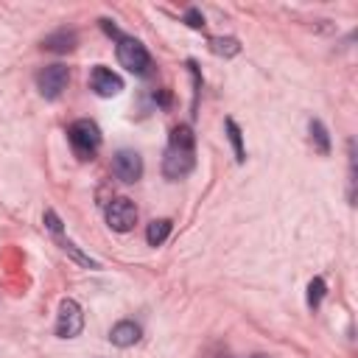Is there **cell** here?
<instances>
[{
  "mask_svg": "<svg viewBox=\"0 0 358 358\" xmlns=\"http://www.w3.org/2000/svg\"><path fill=\"white\" fill-rule=\"evenodd\" d=\"M193 145H196V137H193L190 126H176L171 131V143L162 157V173L168 179H182L193 171V165H196Z\"/></svg>",
  "mask_w": 358,
  "mask_h": 358,
  "instance_id": "cell-1",
  "label": "cell"
},
{
  "mask_svg": "<svg viewBox=\"0 0 358 358\" xmlns=\"http://www.w3.org/2000/svg\"><path fill=\"white\" fill-rule=\"evenodd\" d=\"M67 137H70V145L78 159H90L101 145V129L92 120H76L67 129Z\"/></svg>",
  "mask_w": 358,
  "mask_h": 358,
  "instance_id": "cell-2",
  "label": "cell"
},
{
  "mask_svg": "<svg viewBox=\"0 0 358 358\" xmlns=\"http://www.w3.org/2000/svg\"><path fill=\"white\" fill-rule=\"evenodd\" d=\"M117 62L134 76H145L148 67H151V56H148L145 45L137 42L134 36H120L117 39Z\"/></svg>",
  "mask_w": 358,
  "mask_h": 358,
  "instance_id": "cell-3",
  "label": "cell"
},
{
  "mask_svg": "<svg viewBox=\"0 0 358 358\" xmlns=\"http://www.w3.org/2000/svg\"><path fill=\"white\" fill-rule=\"evenodd\" d=\"M84 327V310L76 299H62L59 316H56V336L59 338H76Z\"/></svg>",
  "mask_w": 358,
  "mask_h": 358,
  "instance_id": "cell-4",
  "label": "cell"
},
{
  "mask_svg": "<svg viewBox=\"0 0 358 358\" xmlns=\"http://www.w3.org/2000/svg\"><path fill=\"white\" fill-rule=\"evenodd\" d=\"M67 81H70V73H67L64 64H48V67L39 70V76H36V87H39L42 98H50V101L64 92Z\"/></svg>",
  "mask_w": 358,
  "mask_h": 358,
  "instance_id": "cell-5",
  "label": "cell"
},
{
  "mask_svg": "<svg viewBox=\"0 0 358 358\" xmlns=\"http://www.w3.org/2000/svg\"><path fill=\"white\" fill-rule=\"evenodd\" d=\"M106 224L115 229V232H129L134 224H137V207L134 201L129 199H112L106 204Z\"/></svg>",
  "mask_w": 358,
  "mask_h": 358,
  "instance_id": "cell-6",
  "label": "cell"
},
{
  "mask_svg": "<svg viewBox=\"0 0 358 358\" xmlns=\"http://www.w3.org/2000/svg\"><path fill=\"white\" fill-rule=\"evenodd\" d=\"M112 173L126 185L137 182L143 176V157L137 151H131V148H120L115 154V159H112Z\"/></svg>",
  "mask_w": 358,
  "mask_h": 358,
  "instance_id": "cell-7",
  "label": "cell"
},
{
  "mask_svg": "<svg viewBox=\"0 0 358 358\" xmlns=\"http://www.w3.org/2000/svg\"><path fill=\"white\" fill-rule=\"evenodd\" d=\"M90 87H92V90H95L101 98H112V95H117V92L123 90V78H120L117 73H112L109 67L98 64V67H92Z\"/></svg>",
  "mask_w": 358,
  "mask_h": 358,
  "instance_id": "cell-8",
  "label": "cell"
},
{
  "mask_svg": "<svg viewBox=\"0 0 358 358\" xmlns=\"http://www.w3.org/2000/svg\"><path fill=\"white\" fill-rule=\"evenodd\" d=\"M76 45H78V34H76V31H67V28L53 31V34H48V36L42 39V48L50 50V53H67V50H73Z\"/></svg>",
  "mask_w": 358,
  "mask_h": 358,
  "instance_id": "cell-9",
  "label": "cell"
},
{
  "mask_svg": "<svg viewBox=\"0 0 358 358\" xmlns=\"http://www.w3.org/2000/svg\"><path fill=\"white\" fill-rule=\"evenodd\" d=\"M140 324L137 322H129V319H123V322H117L115 327H112V333H109V341L115 344V347H131V344H137L140 341Z\"/></svg>",
  "mask_w": 358,
  "mask_h": 358,
  "instance_id": "cell-10",
  "label": "cell"
},
{
  "mask_svg": "<svg viewBox=\"0 0 358 358\" xmlns=\"http://www.w3.org/2000/svg\"><path fill=\"white\" fill-rule=\"evenodd\" d=\"M168 235H171V221H168V218H157V221H151L148 229H145V241H148L151 246H159Z\"/></svg>",
  "mask_w": 358,
  "mask_h": 358,
  "instance_id": "cell-11",
  "label": "cell"
},
{
  "mask_svg": "<svg viewBox=\"0 0 358 358\" xmlns=\"http://www.w3.org/2000/svg\"><path fill=\"white\" fill-rule=\"evenodd\" d=\"M210 50H213L215 56H235V53L241 50V45H238V39H232V36H213V39H210Z\"/></svg>",
  "mask_w": 358,
  "mask_h": 358,
  "instance_id": "cell-12",
  "label": "cell"
},
{
  "mask_svg": "<svg viewBox=\"0 0 358 358\" xmlns=\"http://www.w3.org/2000/svg\"><path fill=\"white\" fill-rule=\"evenodd\" d=\"M310 140H313V145H316V151L319 154H330V137H327V129L319 123V120H310Z\"/></svg>",
  "mask_w": 358,
  "mask_h": 358,
  "instance_id": "cell-13",
  "label": "cell"
},
{
  "mask_svg": "<svg viewBox=\"0 0 358 358\" xmlns=\"http://www.w3.org/2000/svg\"><path fill=\"white\" fill-rule=\"evenodd\" d=\"M227 131H229V140H232V148H235V159L243 162V157H246L243 154V140H241V129H238V123L232 117L227 120Z\"/></svg>",
  "mask_w": 358,
  "mask_h": 358,
  "instance_id": "cell-14",
  "label": "cell"
},
{
  "mask_svg": "<svg viewBox=\"0 0 358 358\" xmlns=\"http://www.w3.org/2000/svg\"><path fill=\"white\" fill-rule=\"evenodd\" d=\"M324 299V280L322 277H313L310 285H308V305L310 308H319Z\"/></svg>",
  "mask_w": 358,
  "mask_h": 358,
  "instance_id": "cell-15",
  "label": "cell"
},
{
  "mask_svg": "<svg viewBox=\"0 0 358 358\" xmlns=\"http://www.w3.org/2000/svg\"><path fill=\"white\" fill-rule=\"evenodd\" d=\"M62 249H64L67 255H73V257H76L81 266H87V268H98V263H95V260H90L87 255H81V252L76 249V243H70V241H62Z\"/></svg>",
  "mask_w": 358,
  "mask_h": 358,
  "instance_id": "cell-16",
  "label": "cell"
},
{
  "mask_svg": "<svg viewBox=\"0 0 358 358\" xmlns=\"http://www.w3.org/2000/svg\"><path fill=\"white\" fill-rule=\"evenodd\" d=\"M185 22H187L190 28H204V17L199 14V8H187V14H185Z\"/></svg>",
  "mask_w": 358,
  "mask_h": 358,
  "instance_id": "cell-17",
  "label": "cell"
},
{
  "mask_svg": "<svg viewBox=\"0 0 358 358\" xmlns=\"http://www.w3.org/2000/svg\"><path fill=\"white\" fill-rule=\"evenodd\" d=\"M45 224H48L50 232H56V235L62 232V221H59V215H56L53 210H45Z\"/></svg>",
  "mask_w": 358,
  "mask_h": 358,
  "instance_id": "cell-18",
  "label": "cell"
},
{
  "mask_svg": "<svg viewBox=\"0 0 358 358\" xmlns=\"http://www.w3.org/2000/svg\"><path fill=\"white\" fill-rule=\"evenodd\" d=\"M101 25H103V31H106L109 36H115V39H120V31H117V28H115V25H112L109 20H101Z\"/></svg>",
  "mask_w": 358,
  "mask_h": 358,
  "instance_id": "cell-19",
  "label": "cell"
},
{
  "mask_svg": "<svg viewBox=\"0 0 358 358\" xmlns=\"http://www.w3.org/2000/svg\"><path fill=\"white\" fill-rule=\"evenodd\" d=\"M249 358H271V355H266V352H257V355H249Z\"/></svg>",
  "mask_w": 358,
  "mask_h": 358,
  "instance_id": "cell-20",
  "label": "cell"
}]
</instances>
